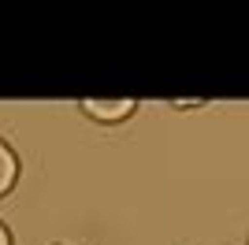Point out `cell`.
I'll list each match as a JSON object with an SVG mask.
<instances>
[{
    "label": "cell",
    "mask_w": 249,
    "mask_h": 245,
    "mask_svg": "<svg viewBox=\"0 0 249 245\" xmlns=\"http://www.w3.org/2000/svg\"><path fill=\"white\" fill-rule=\"evenodd\" d=\"M86 108H89V115H97V119H119V115H126L134 104L130 101H86Z\"/></svg>",
    "instance_id": "cell-1"
},
{
    "label": "cell",
    "mask_w": 249,
    "mask_h": 245,
    "mask_svg": "<svg viewBox=\"0 0 249 245\" xmlns=\"http://www.w3.org/2000/svg\"><path fill=\"white\" fill-rule=\"evenodd\" d=\"M11 175H15V163H11V156L4 153V149H0V190H8Z\"/></svg>",
    "instance_id": "cell-2"
},
{
    "label": "cell",
    "mask_w": 249,
    "mask_h": 245,
    "mask_svg": "<svg viewBox=\"0 0 249 245\" xmlns=\"http://www.w3.org/2000/svg\"><path fill=\"white\" fill-rule=\"evenodd\" d=\"M0 245H8V238H4V230H0Z\"/></svg>",
    "instance_id": "cell-3"
}]
</instances>
